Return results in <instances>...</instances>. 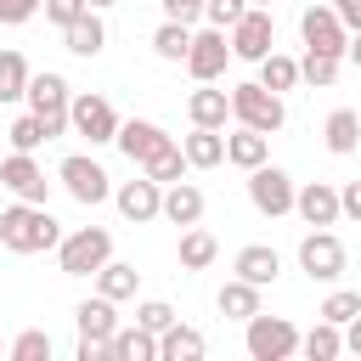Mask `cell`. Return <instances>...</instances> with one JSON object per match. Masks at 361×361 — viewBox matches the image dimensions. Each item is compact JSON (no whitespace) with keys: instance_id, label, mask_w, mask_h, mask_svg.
<instances>
[{"instance_id":"cell-15","label":"cell","mask_w":361,"mask_h":361,"mask_svg":"<svg viewBox=\"0 0 361 361\" xmlns=\"http://www.w3.org/2000/svg\"><path fill=\"white\" fill-rule=\"evenodd\" d=\"M113 197H118V214H124V220H135V226L164 214V186H158L152 175H147V180H124Z\"/></svg>"},{"instance_id":"cell-43","label":"cell","mask_w":361,"mask_h":361,"mask_svg":"<svg viewBox=\"0 0 361 361\" xmlns=\"http://www.w3.org/2000/svg\"><path fill=\"white\" fill-rule=\"evenodd\" d=\"M39 6H45V0H0V23H11V28H17V23H28Z\"/></svg>"},{"instance_id":"cell-5","label":"cell","mask_w":361,"mask_h":361,"mask_svg":"<svg viewBox=\"0 0 361 361\" xmlns=\"http://www.w3.org/2000/svg\"><path fill=\"white\" fill-rule=\"evenodd\" d=\"M68 124H73V135H85L90 147H102V141H118V113H113V102L107 96H73L68 102Z\"/></svg>"},{"instance_id":"cell-45","label":"cell","mask_w":361,"mask_h":361,"mask_svg":"<svg viewBox=\"0 0 361 361\" xmlns=\"http://www.w3.org/2000/svg\"><path fill=\"white\" fill-rule=\"evenodd\" d=\"M333 11L344 17V28H350V34L361 28V0H333Z\"/></svg>"},{"instance_id":"cell-30","label":"cell","mask_w":361,"mask_h":361,"mask_svg":"<svg viewBox=\"0 0 361 361\" xmlns=\"http://www.w3.org/2000/svg\"><path fill=\"white\" fill-rule=\"evenodd\" d=\"M299 350H305L310 361H333V355L344 350V333H338V322H316V327L299 338Z\"/></svg>"},{"instance_id":"cell-13","label":"cell","mask_w":361,"mask_h":361,"mask_svg":"<svg viewBox=\"0 0 361 361\" xmlns=\"http://www.w3.org/2000/svg\"><path fill=\"white\" fill-rule=\"evenodd\" d=\"M164 147H175V135H164L152 118H130V124H118V152H124L130 164H141V169H147Z\"/></svg>"},{"instance_id":"cell-33","label":"cell","mask_w":361,"mask_h":361,"mask_svg":"<svg viewBox=\"0 0 361 361\" xmlns=\"http://www.w3.org/2000/svg\"><path fill=\"white\" fill-rule=\"evenodd\" d=\"M259 85H271L276 96H282V90H293V85H299V62H293V56H282V51H271V56L259 62Z\"/></svg>"},{"instance_id":"cell-36","label":"cell","mask_w":361,"mask_h":361,"mask_svg":"<svg viewBox=\"0 0 361 361\" xmlns=\"http://www.w3.org/2000/svg\"><path fill=\"white\" fill-rule=\"evenodd\" d=\"M6 135H11V147H17V152H34L39 141H51V135H45V118H39V113H28V118H17V124H11Z\"/></svg>"},{"instance_id":"cell-46","label":"cell","mask_w":361,"mask_h":361,"mask_svg":"<svg viewBox=\"0 0 361 361\" xmlns=\"http://www.w3.org/2000/svg\"><path fill=\"white\" fill-rule=\"evenodd\" d=\"M344 350H350V355H361V316H350V322H344Z\"/></svg>"},{"instance_id":"cell-28","label":"cell","mask_w":361,"mask_h":361,"mask_svg":"<svg viewBox=\"0 0 361 361\" xmlns=\"http://www.w3.org/2000/svg\"><path fill=\"white\" fill-rule=\"evenodd\" d=\"M214 254H220V243H214L203 226H186V237H180V265H186V271H203V265H214Z\"/></svg>"},{"instance_id":"cell-32","label":"cell","mask_w":361,"mask_h":361,"mask_svg":"<svg viewBox=\"0 0 361 361\" xmlns=\"http://www.w3.org/2000/svg\"><path fill=\"white\" fill-rule=\"evenodd\" d=\"M152 51H158L164 62H186V51H192V28H186V23H169V17H164V28L152 34Z\"/></svg>"},{"instance_id":"cell-31","label":"cell","mask_w":361,"mask_h":361,"mask_svg":"<svg viewBox=\"0 0 361 361\" xmlns=\"http://www.w3.org/2000/svg\"><path fill=\"white\" fill-rule=\"evenodd\" d=\"M28 62H23V51H0V102H17V96H28Z\"/></svg>"},{"instance_id":"cell-23","label":"cell","mask_w":361,"mask_h":361,"mask_svg":"<svg viewBox=\"0 0 361 361\" xmlns=\"http://www.w3.org/2000/svg\"><path fill=\"white\" fill-rule=\"evenodd\" d=\"M164 220L197 226V220H203V192H197L192 180H169V192H164Z\"/></svg>"},{"instance_id":"cell-6","label":"cell","mask_w":361,"mask_h":361,"mask_svg":"<svg viewBox=\"0 0 361 361\" xmlns=\"http://www.w3.org/2000/svg\"><path fill=\"white\" fill-rule=\"evenodd\" d=\"M299 271H305L310 282H333V276H344V243H338L327 226L305 231V237H299Z\"/></svg>"},{"instance_id":"cell-26","label":"cell","mask_w":361,"mask_h":361,"mask_svg":"<svg viewBox=\"0 0 361 361\" xmlns=\"http://www.w3.org/2000/svg\"><path fill=\"white\" fill-rule=\"evenodd\" d=\"M214 305H220V316H237V322H248V316L259 310V288H254V282H243V276H231V282L220 288V299H214Z\"/></svg>"},{"instance_id":"cell-20","label":"cell","mask_w":361,"mask_h":361,"mask_svg":"<svg viewBox=\"0 0 361 361\" xmlns=\"http://www.w3.org/2000/svg\"><path fill=\"white\" fill-rule=\"evenodd\" d=\"M203 333L197 327H186V322H175V327H164L158 333V361H203Z\"/></svg>"},{"instance_id":"cell-11","label":"cell","mask_w":361,"mask_h":361,"mask_svg":"<svg viewBox=\"0 0 361 361\" xmlns=\"http://www.w3.org/2000/svg\"><path fill=\"white\" fill-rule=\"evenodd\" d=\"M62 186H68V197L73 203H107L113 197V186H107V169L96 164V158H85V152H73V158H62Z\"/></svg>"},{"instance_id":"cell-18","label":"cell","mask_w":361,"mask_h":361,"mask_svg":"<svg viewBox=\"0 0 361 361\" xmlns=\"http://www.w3.org/2000/svg\"><path fill=\"white\" fill-rule=\"evenodd\" d=\"M107 361H158V333H147L141 322L135 327H118L107 338Z\"/></svg>"},{"instance_id":"cell-21","label":"cell","mask_w":361,"mask_h":361,"mask_svg":"<svg viewBox=\"0 0 361 361\" xmlns=\"http://www.w3.org/2000/svg\"><path fill=\"white\" fill-rule=\"evenodd\" d=\"M186 113H192V124H203V130H226V118H231V96L203 85V90L186 96Z\"/></svg>"},{"instance_id":"cell-10","label":"cell","mask_w":361,"mask_h":361,"mask_svg":"<svg viewBox=\"0 0 361 361\" xmlns=\"http://www.w3.org/2000/svg\"><path fill=\"white\" fill-rule=\"evenodd\" d=\"M271 6H248L237 23H231V56H243V62H265L271 56Z\"/></svg>"},{"instance_id":"cell-44","label":"cell","mask_w":361,"mask_h":361,"mask_svg":"<svg viewBox=\"0 0 361 361\" xmlns=\"http://www.w3.org/2000/svg\"><path fill=\"white\" fill-rule=\"evenodd\" d=\"M338 209H344L350 220H361V180H350V186L338 192Z\"/></svg>"},{"instance_id":"cell-7","label":"cell","mask_w":361,"mask_h":361,"mask_svg":"<svg viewBox=\"0 0 361 361\" xmlns=\"http://www.w3.org/2000/svg\"><path fill=\"white\" fill-rule=\"evenodd\" d=\"M68 102H73V96H68V79H62V73H34V79H28V107L45 118V135L73 130V124H68Z\"/></svg>"},{"instance_id":"cell-8","label":"cell","mask_w":361,"mask_h":361,"mask_svg":"<svg viewBox=\"0 0 361 361\" xmlns=\"http://www.w3.org/2000/svg\"><path fill=\"white\" fill-rule=\"evenodd\" d=\"M226 62H231V39H226V28H203V34H192V51H186V73L197 79V85H214L220 73H226Z\"/></svg>"},{"instance_id":"cell-9","label":"cell","mask_w":361,"mask_h":361,"mask_svg":"<svg viewBox=\"0 0 361 361\" xmlns=\"http://www.w3.org/2000/svg\"><path fill=\"white\" fill-rule=\"evenodd\" d=\"M299 34H305V51H327V56H344V45H350V28L333 6H305Z\"/></svg>"},{"instance_id":"cell-42","label":"cell","mask_w":361,"mask_h":361,"mask_svg":"<svg viewBox=\"0 0 361 361\" xmlns=\"http://www.w3.org/2000/svg\"><path fill=\"white\" fill-rule=\"evenodd\" d=\"M164 17H169V23H186V28H192V23L203 17V0H164Z\"/></svg>"},{"instance_id":"cell-12","label":"cell","mask_w":361,"mask_h":361,"mask_svg":"<svg viewBox=\"0 0 361 361\" xmlns=\"http://www.w3.org/2000/svg\"><path fill=\"white\" fill-rule=\"evenodd\" d=\"M248 197H254V209L259 214H288L293 209V180H288V169H276V164H259V169H248Z\"/></svg>"},{"instance_id":"cell-27","label":"cell","mask_w":361,"mask_h":361,"mask_svg":"<svg viewBox=\"0 0 361 361\" xmlns=\"http://www.w3.org/2000/svg\"><path fill=\"white\" fill-rule=\"evenodd\" d=\"M226 158H231L237 169H259V164H265V135L243 124L237 135H226Z\"/></svg>"},{"instance_id":"cell-29","label":"cell","mask_w":361,"mask_h":361,"mask_svg":"<svg viewBox=\"0 0 361 361\" xmlns=\"http://www.w3.org/2000/svg\"><path fill=\"white\" fill-rule=\"evenodd\" d=\"M96 282H102V293H107V299L118 305V299H130V293H135L141 271H135V265H124V259H107V265L96 271Z\"/></svg>"},{"instance_id":"cell-47","label":"cell","mask_w":361,"mask_h":361,"mask_svg":"<svg viewBox=\"0 0 361 361\" xmlns=\"http://www.w3.org/2000/svg\"><path fill=\"white\" fill-rule=\"evenodd\" d=\"M344 56H350V62H355V68H361V28H355V34H350V45H344Z\"/></svg>"},{"instance_id":"cell-3","label":"cell","mask_w":361,"mask_h":361,"mask_svg":"<svg viewBox=\"0 0 361 361\" xmlns=\"http://www.w3.org/2000/svg\"><path fill=\"white\" fill-rule=\"evenodd\" d=\"M107 259H113V237H107L102 226H79L73 237L56 243V265H62V276H96Z\"/></svg>"},{"instance_id":"cell-14","label":"cell","mask_w":361,"mask_h":361,"mask_svg":"<svg viewBox=\"0 0 361 361\" xmlns=\"http://www.w3.org/2000/svg\"><path fill=\"white\" fill-rule=\"evenodd\" d=\"M0 186H11L23 203H45V186H51V180H45V169H39L28 152H11V158L0 164Z\"/></svg>"},{"instance_id":"cell-34","label":"cell","mask_w":361,"mask_h":361,"mask_svg":"<svg viewBox=\"0 0 361 361\" xmlns=\"http://www.w3.org/2000/svg\"><path fill=\"white\" fill-rule=\"evenodd\" d=\"M186 169H192V164H186V147H164V152L147 164V175H152L158 186H169V180H186Z\"/></svg>"},{"instance_id":"cell-49","label":"cell","mask_w":361,"mask_h":361,"mask_svg":"<svg viewBox=\"0 0 361 361\" xmlns=\"http://www.w3.org/2000/svg\"><path fill=\"white\" fill-rule=\"evenodd\" d=\"M248 6H271V0H248Z\"/></svg>"},{"instance_id":"cell-40","label":"cell","mask_w":361,"mask_h":361,"mask_svg":"<svg viewBox=\"0 0 361 361\" xmlns=\"http://www.w3.org/2000/svg\"><path fill=\"white\" fill-rule=\"evenodd\" d=\"M243 11H248V0H203V17H209L214 28H231Z\"/></svg>"},{"instance_id":"cell-39","label":"cell","mask_w":361,"mask_h":361,"mask_svg":"<svg viewBox=\"0 0 361 361\" xmlns=\"http://www.w3.org/2000/svg\"><path fill=\"white\" fill-rule=\"evenodd\" d=\"M135 322H141V327H147V333H164V327H175V322H180V316H175V310H169V305H164V299H147V305H141V310H135Z\"/></svg>"},{"instance_id":"cell-48","label":"cell","mask_w":361,"mask_h":361,"mask_svg":"<svg viewBox=\"0 0 361 361\" xmlns=\"http://www.w3.org/2000/svg\"><path fill=\"white\" fill-rule=\"evenodd\" d=\"M90 6H118V0H90Z\"/></svg>"},{"instance_id":"cell-17","label":"cell","mask_w":361,"mask_h":361,"mask_svg":"<svg viewBox=\"0 0 361 361\" xmlns=\"http://www.w3.org/2000/svg\"><path fill=\"white\" fill-rule=\"evenodd\" d=\"M73 322H79V338H96V344H107V338L118 333V316H113V299H107V293L85 299V305L73 310Z\"/></svg>"},{"instance_id":"cell-25","label":"cell","mask_w":361,"mask_h":361,"mask_svg":"<svg viewBox=\"0 0 361 361\" xmlns=\"http://www.w3.org/2000/svg\"><path fill=\"white\" fill-rule=\"evenodd\" d=\"M180 147H186V164H192V169H214V164L226 158V135H220V130H203V124H192V135H186Z\"/></svg>"},{"instance_id":"cell-16","label":"cell","mask_w":361,"mask_h":361,"mask_svg":"<svg viewBox=\"0 0 361 361\" xmlns=\"http://www.w3.org/2000/svg\"><path fill=\"white\" fill-rule=\"evenodd\" d=\"M293 209H299V220H305V226H333V220L344 214V209H338V192H333L327 180H310V186H299Z\"/></svg>"},{"instance_id":"cell-19","label":"cell","mask_w":361,"mask_h":361,"mask_svg":"<svg viewBox=\"0 0 361 361\" xmlns=\"http://www.w3.org/2000/svg\"><path fill=\"white\" fill-rule=\"evenodd\" d=\"M276 271H282V254H276V248H265V243L237 248V276H243V282L265 288V282H276Z\"/></svg>"},{"instance_id":"cell-41","label":"cell","mask_w":361,"mask_h":361,"mask_svg":"<svg viewBox=\"0 0 361 361\" xmlns=\"http://www.w3.org/2000/svg\"><path fill=\"white\" fill-rule=\"evenodd\" d=\"M90 11V0H45V17L56 23V28H68L73 17H85Z\"/></svg>"},{"instance_id":"cell-1","label":"cell","mask_w":361,"mask_h":361,"mask_svg":"<svg viewBox=\"0 0 361 361\" xmlns=\"http://www.w3.org/2000/svg\"><path fill=\"white\" fill-rule=\"evenodd\" d=\"M0 243L11 248V254H45V248H56L62 243V226L51 220V209L45 203H11V209H0Z\"/></svg>"},{"instance_id":"cell-4","label":"cell","mask_w":361,"mask_h":361,"mask_svg":"<svg viewBox=\"0 0 361 361\" xmlns=\"http://www.w3.org/2000/svg\"><path fill=\"white\" fill-rule=\"evenodd\" d=\"M299 350V327L288 316H248V355L254 361H288Z\"/></svg>"},{"instance_id":"cell-2","label":"cell","mask_w":361,"mask_h":361,"mask_svg":"<svg viewBox=\"0 0 361 361\" xmlns=\"http://www.w3.org/2000/svg\"><path fill=\"white\" fill-rule=\"evenodd\" d=\"M231 118L248 124V130H259V135H271V130H282L288 107H282V96H276L271 85L248 79V85H231Z\"/></svg>"},{"instance_id":"cell-35","label":"cell","mask_w":361,"mask_h":361,"mask_svg":"<svg viewBox=\"0 0 361 361\" xmlns=\"http://www.w3.org/2000/svg\"><path fill=\"white\" fill-rule=\"evenodd\" d=\"M338 62H344V56H327V51H305V62H299V79H310V85H322V90H327V85L338 79Z\"/></svg>"},{"instance_id":"cell-38","label":"cell","mask_w":361,"mask_h":361,"mask_svg":"<svg viewBox=\"0 0 361 361\" xmlns=\"http://www.w3.org/2000/svg\"><path fill=\"white\" fill-rule=\"evenodd\" d=\"M350 316H361V293L344 288V293H327V299H322V322H338V327H344Z\"/></svg>"},{"instance_id":"cell-37","label":"cell","mask_w":361,"mask_h":361,"mask_svg":"<svg viewBox=\"0 0 361 361\" xmlns=\"http://www.w3.org/2000/svg\"><path fill=\"white\" fill-rule=\"evenodd\" d=\"M11 361H51V333H39V327L17 333V344H11Z\"/></svg>"},{"instance_id":"cell-24","label":"cell","mask_w":361,"mask_h":361,"mask_svg":"<svg viewBox=\"0 0 361 361\" xmlns=\"http://www.w3.org/2000/svg\"><path fill=\"white\" fill-rule=\"evenodd\" d=\"M62 39H68V51H73V56H96V51L107 45V28H102V17H96V11H85V17H73V23L62 28Z\"/></svg>"},{"instance_id":"cell-22","label":"cell","mask_w":361,"mask_h":361,"mask_svg":"<svg viewBox=\"0 0 361 361\" xmlns=\"http://www.w3.org/2000/svg\"><path fill=\"white\" fill-rule=\"evenodd\" d=\"M322 141H327V152L350 158V152L361 147V118H355L350 107H333V113H327V124H322Z\"/></svg>"}]
</instances>
